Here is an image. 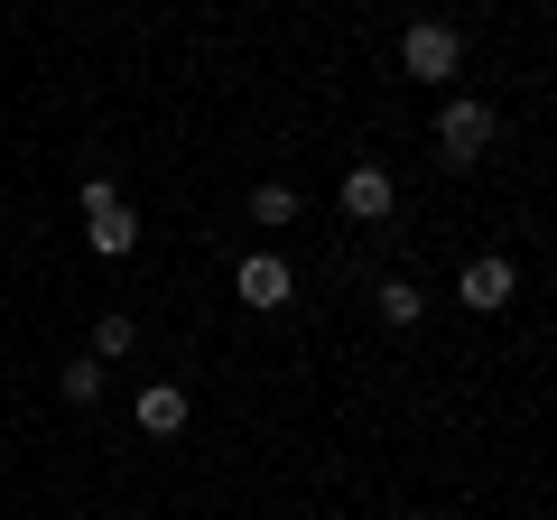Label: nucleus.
<instances>
[{"mask_svg": "<svg viewBox=\"0 0 557 520\" xmlns=\"http://www.w3.org/2000/svg\"><path fill=\"white\" fill-rule=\"evenodd\" d=\"M335 205H344L354 223H381V214H391V177H381V168H344Z\"/></svg>", "mask_w": 557, "mask_h": 520, "instance_id": "nucleus-6", "label": "nucleus"}, {"mask_svg": "<svg viewBox=\"0 0 557 520\" xmlns=\"http://www.w3.org/2000/svg\"><path fill=\"white\" fill-rule=\"evenodd\" d=\"M493 131H502V121H493V102L456 94V102L437 112V159H446V168H474L483 149H493Z\"/></svg>", "mask_w": 557, "mask_h": 520, "instance_id": "nucleus-1", "label": "nucleus"}, {"mask_svg": "<svg viewBox=\"0 0 557 520\" xmlns=\"http://www.w3.org/2000/svg\"><path fill=\"white\" fill-rule=\"evenodd\" d=\"M242 307H260V317H270V307H288V298H298V280H288V260H278V251H251V260H242Z\"/></svg>", "mask_w": 557, "mask_h": 520, "instance_id": "nucleus-4", "label": "nucleus"}, {"mask_svg": "<svg viewBox=\"0 0 557 520\" xmlns=\"http://www.w3.org/2000/svg\"><path fill=\"white\" fill-rule=\"evenodd\" d=\"M399 65H409L418 84H446V75H456V65H465V38H456V28H446V20H418L409 38H399Z\"/></svg>", "mask_w": 557, "mask_h": 520, "instance_id": "nucleus-2", "label": "nucleus"}, {"mask_svg": "<svg viewBox=\"0 0 557 520\" xmlns=\"http://www.w3.org/2000/svg\"><path fill=\"white\" fill-rule=\"evenodd\" d=\"M57 391H65L75 409H94V400H102V362H94V354H84V362H65V372H57Z\"/></svg>", "mask_w": 557, "mask_h": 520, "instance_id": "nucleus-8", "label": "nucleus"}, {"mask_svg": "<svg viewBox=\"0 0 557 520\" xmlns=\"http://www.w3.org/2000/svg\"><path fill=\"white\" fill-rule=\"evenodd\" d=\"M381 325H418V288L409 280H381Z\"/></svg>", "mask_w": 557, "mask_h": 520, "instance_id": "nucleus-9", "label": "nucleus"}, {"mask_svg": "<svg viewBox=\"0 0 557 520\" xmlns=\"http://www.w3.org/2000/svg\"><path fill=\"white\" fill-rule=\"evenodd\" d=\"M112 354H131V317H121V307L94 325V362H112Z\"/></svg>", "mask_w": 557, "mask_h": 520, "instance_id": "nucleus-11", "label": "nucleus"}, {"mask_svg": "<svg viewBox=\"0 0 557 520\" xmlns=\"http://www.w3.org/2000/svg\"><path fill=\"white\" fill-rule=\"evenodd\" d=\"M139 428H149V437H177L186 428V391L177 381H149V391H139Z\"/></svg>", "mask_w": 557, "mask_h": 520, "instance_id": "nucleus-7", "label": "nucleus"}, {"mask_svg": "<svg viewBox=\"0 0 557 520\" xmlns=\"http://www.w3.org/2000/svg\"><path fill=\"white\" fill-rule=\"evenodd\" d=\"M84 233H94V251L102 260H121V251H131V242H139V214H131V205H121V186H84Z\"/></svg>", "mask_w": 557, "mask_h": 520, "instance_id": "nucleus-3", "label": "nucleus"}, {"mask_svg": "<svg viewBox=\"0 0 557 520\" xmlns=\"http://www.w3.org/2000/svg\"><path fill=\"white\" fill-rule=\"evenodd\" d=\"M465 307H474V317H502V307L520 298V270L511 260H474V270H465V288H456Z\"/></svg>", "mask_w": 557, "mask_h": 520, "instance_id": "nucleus-5", "label": "nucleus"}, {"mask_svg": "<svg viewBox=\"0 0 557 520\" xmlns=\"http://www.w3.org/2000/svg\"><path fill=\"white\" fill-rule=\"evenodd\" d=\"M288 214H298L288 186H251V223H288Z\"/></svg>", "mask_w": 557, "mask_h": 520, "instance_id": "nucleus-10", "label": "nucleus"}]
</instances>
